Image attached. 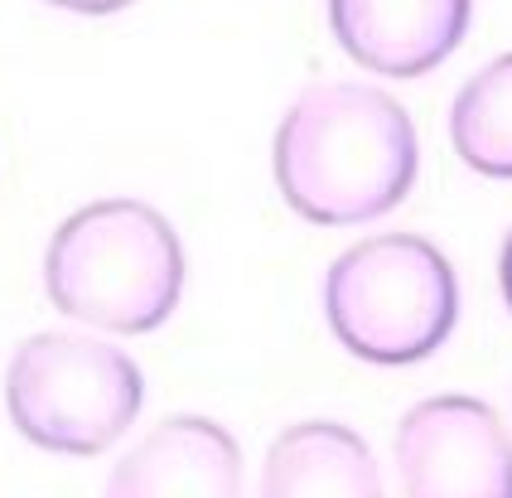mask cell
Segmentation results:
<instances>
[{"instance_id": "obj_1", "label": "cell", "mask_w": 512, "mask_h": 498, "mask_svg": "<svg viewBox=\"0 0 512 498\" xmlns=\"http://www.w3.org/2000/svg\"><path fill=\"white\" fill-rule=\"evenodd\" d=\"M271 170L295 218L358 228L406 204L421 175V136L392 92L329 78L300 88L285 107Z\"/></svg>"}, {"instance_id": "obj_2", "label": "cell", "mask_w": 512, "mask_h": 498, "mask_svg": "<svg viewBox=\"0 0 512 498\" xmlns=\"http://www.w3.org/2000/svg\"><path fill=\"white\" fill-rule=\"evenodd\" d=\"M184 242L160 208L97 199L68 213L44 252V291L68 320L107 334H150L179 310Z\"/></svg>"}, {"instance_id": "obj_3", "label": "cell", "mask_w": 512, "mask_h": 498, "mask_svg": "<svg viewBox=\"0 0 512 498\" xmlns=\"http://www.w3.org/2000/svg\"><path fill=\"white\" fill-rule=\"evenodd\" d=\"M324 320L353 358L406 368L450 344L459 324V276L430 237H363L324 271Z\"/></svg>"}, {"instance_id": "obj_4", "label": "cell", "mask_w": 512, "mask_h": 498, "mask_svg": "<svg viewBox=\"0 0 512 498\" xmlns=\"http://www.w3.org/2000/svg\"><path fill=\"white\" fill-rule=\"evenodd\" d=\"M145 407L141 363L97 334L39 329L10 353L5 411L15 431L68 460L112 450Z\"/></svg>"}, {"instance_id": "obj_5", "label": "cell", "mask_w": 512, "mask_h": 498, "mask_svg": "<svg viewBox=\"0 0 512 498\" xmlns=\"http://www.w3.org/2000/svg\"><path fill=\"white\" fill-rule=\"evenodd\" d=\"M392 460L406 498H512L503 416L464 392L426 397L397 421Z\"/></svg>"}, {"instance_id": "obj_6", "label": "cell", "mask_w": 512, "mask_h": 498, "mask_svg": "<svg viewBox=\"0 0 512 498\" xmlns=\"http://www.w3.org/2000/svg\"><path fill=\"white\" fill-rule=\"evenodd\" d=\"M474 0H329V30L348 59L382 78H426L469 34Z\"/></svg>"}, {"instance_id": "obj_7", "label": "cell", "mask_w": 512, "mask_h": 498, "mask_svg": "<svg viewBox=\"0 0 512 498\" xmlns=\"http://www.w3.org/2000/svg\"><path fill=\"white\" fill-rule=\"evenodd\" d=\"M102 498H242V450L213 416H165L112 465Z\"/></svg>"}, {"instance_id": "obj_8", "label": "cell", "mask_w": 512, "mask_h": 498, "mask_svg": "<svg viewBox=\"0 0 512 498\" xmlns=\"http://www.w3.org/2000/svg\"><path fill=\"white\" fill-rule=\"evenodd\" d=\"M256 498H387L372 445L343 421H295L271 440Z\"/></svg>"}, {"instance_id": "obj_9", "label": "cell", "mask_w": 512, "mask_h": 498, "mask_svg": "<svg viewBox=\"0 0 512 498\" xmlns=\"http://www.w3.org/2000/svg\"><path fill=\"white\" fill-rule=\"evenodd\" d=\"M450 146L484 179H512V54L488 59L450 102Z\"/></svg>"}, {"instance_id": "obj_10", "label": "cell", "mask_w": 512, "mask_h": 498, "mask_svg": "<svg viewBox=\"0 0 512 498\" xmlns=\"http://www.w3.org/2000/svg\"><path fill=\"white\" fill-rule=\"evenodd\" d=\"M58 10H73V15H116V10H126V5H136V0H49Z\"/></svg>"}, {"instance_id": "obj_11", "label": "cell", "mask_w": 512, "mask_h": 498, "mask_svg": "<svg viewBox=\"0 0 512 498\" xmlns=\"http://www.w3.org/2000/svg\"><path fill=\"white\" fill-rule=\"evenodd\" d=\"M498 286H503V305L512 310V228L503 237V252H498Z\"/></svg>"}]
</instances>
